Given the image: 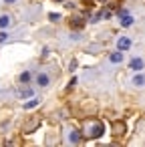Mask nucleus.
Wrapping results in <instances>:
<instances>
[{
  "instance_id": "obj_1",
  "label": "nucleus",
  "mask_w": 145,
  "mask_h": 147,
  "mask_svg": "<svg viewBox=\"0 0 145 147\" xmlns=\"http://www.w3.org/2000/svg\"><path fill=\"white\" fill-rule=\"evenodd\" d=\"M103 133H105V123H101V121H95L87 127V137L89 139H99V137H103Z\"/></svg>"
},
{
  "instance_id": "obj_2",
  "label": "nucleus",
  "mask_w": 145,
  "mask_h": 147,
  "mask_svg": "<svg viewBox=\"0 0 145 147\" xmlns=\"http://www.w3.org/2000/svg\"><path fill=\"white\" fill-rule=\"evenodd\" d=\"M133 47V40H131V36H119L117 38V51H129Z\"/></svg>"
},
{
  "instance_id": "obj_3",
  "label": "nucleus",
  "mask_w": 145,
  "mask_h": 147,
  "mask_svg": "<svg viewBox=\"0 0 145 147\" xmlns=\"http://www.w3.org/2000/svg\"><path fill=\"white\" fill-rule=\"evenodd\" d=\"M129 69H131L133 73H139V71L145 69V61H143L141 57H133V59L129 61Z\"/></svg>"
},
{
  "instance_id": "obj_4",
  "label": "nucleus",
  "mask_w": 145,
  "mask_h": 147,
  "mask_svg": "<svg viewBox=\"0 0 145 147\" xmlns=\"http://www.w3.org/2000/svg\"><path fill=\"white\" fill-rule=\"evenodd\" d=\"M34 83H36V87H49L51 85V77L47 75V73H38L36 77H34Z\"/></svg>"
},
{
  "instance_id": "obj_5",
  "label": "nucleus",
  "mask_w": 145,
  "mask_h": 147,
  "mask_svg": "<svg viewBox=\"0 0 145 147\" xmlns=\"http://www.w3.org/2000/svg\"><path fill=\"white\" fill-rule=\"evenodd\" d=\"M16 95H18V99H30V97L34 95V89L28 87V85H22V87L16 91Z\"/></svg>"
},
{
  "instance_id": "obj_6",
  "label": "nucleus",
  "mask_w": 145,
  "mask_h": 147,
  "mask_svg": "<svg viewBox=\"0 0 145 147\" xmlns=\"http://www.w3.org/2000/svg\"><path fill=\"white\" fill-rule=\"evenodd\" d=\"M133 22H135V18L127 12V14H121L119 16V24L123 26V28H129V26H133Z\"/></svg>"
},
{
  "instance_id": "obj_7",
  "label": "nucleus",
  "mask_w": 145,
  "mask_h": 147,
  "mask_svg": "<svg viewBox=\"0 0 145 147\" xmlns=\"http://www.w3.org/2000/svg\"><path fill=\"white\" fill-rule=\"evenodd\" d=\"M38 105H40V97H34V95H32V97H30V99L22 105V109H24V111H30V109L38 107Z\"/></svg>"
},
{
  "instance_id": "obj_8",
  "label": "nucleus",
  "mask_w": 145,
  "mask_h": 147,
  "mask_svg": "<svg viewBox=\"0 0 145 147\" xmlns=\"http://www.w3.org/2000/svg\"><path fill=\"white\" fill-rule=\"evenodd\" d=\"M69 141H71L73 145H77V143H81V141H83V133H81V131H77V129H73V131H69Z\"/></svg>"
},
{
  "instance_id": "obj_9",
  "label": "nucleus",
  "mask_w": 145,
  "mask_h": 147,
  "mask_svg": "<svg viewBox=\"0 0 145 147\" xmlns=\"http://www.w3.org/2000/svg\"><path fill=\"white\" fill-rule=\"evenodd\" d=\"M131 85H133V87H139V89H141V87H145V75L139 71V73L131 79Z\"/></svg>"
},
{
  "instance_id": "obj_10",
  "label": "nucleus",
  "mask_w": 145,
  "mask_h": 147,
  "mask_svg": "<svg viewBox=\"0 0 145 147\" xmlns=\"http://www.w3.org/2000/svg\"><path fill=\"white\" fill-rule=\"evenodd\" d=\"M12 24V16L10 14H0V30H6Z\"/></svg>"
},
{
  "instance_id": "obj_11",
  "label": "nucleus",
  "mask_w": 145,
  "mask_h": 147,
  "mask_svg": "<svg viewBox=\"0 0 145 147\" xmlns=\"http://www.w3.org/2000/svg\"><path fill=\"white\" fill-rule=\"evenodd\" d=\"M85 24H87V22H85L81 16H73V18H71V26H73L75 30H83V28H85Z\"/></svg>"
},
{
  "instance_id": "obj_12",
  "label": "nucleus",
  "mask_w": 145,
  "mask_h": 147,
  "mask_svg": "<svg viewBox=\"0 0 145 147\" xmlns=\"http://www.w3.org/2000/svg\"><path fill=\"white\" fill-rule=\"evenodd\" d=\"M109 63H113V65L123 63V51H115V53H111V55H109Z\"/></svg>"
},
{
  "instance_id": "obj_13",
  "label": "nucleus",
  "mask_w": 145,
  "mask_h": 147,
  "mask_svg": "<svg viewBox=\"0 0 145 147\" xmlns=\"http://www.w3.org/2000/svg\"><path fill=\"white\" fill-rule=\"evenodd\" d=\"M30 81H32V73H30V71L20 73V77H18V83H20V85H28Z\"/></svg>"
},
{
  "instance_id": "obj_14",
  "label": "nucleus",
  "mask_w": 145,
  "mask_h": 147,
  "mask_svg": "<svg viewBox=\"0 0 145 147\" xmlns=\"http://www.w3.org/2000/svg\"><path fill=\"white\" fill-rule=\"evenodd\" d=\"M36 127H38V119L34 117V119H30V121H28V125L24 127V133H30V131H32V129H36Z\"/></svg>"
},
{
  "instance_id": "obj_15",
  "label": "nucleus",
  "mask_w": 145,
  "mask_h": 147,
  "mask_svg": "<svg viewBox=\"0 0 145 147\" xmlns=\"http://www.w3.org/2000/svg\"><path fill=\"white\" fill-rule=\"evenodd\" d=\"M113 131H115V135H123L125 133V125L121 121H117V123H113Z\"/></svg>"
},
{
  "instance_id": "obj_16",
  "label": "nucleus",
  "mask_w": 145,
  "mask_h": 147,
  "mask_svg": "<svg viewBox=\"0 0 145 147\" xmlns=\"http://www.w3.org/2000/svg\"><path fill=\"white\" fill-rule=\"evenodd\" d=\"M101 20H103V10H99L91 16V22H101Z\"/></svg>"
},
{
  "instance_id": "obj_17",
  "label": "nucleus",
  "mask_w": 145,
  "mask_h": 147,
  "mask_svg": "<svg viewBox=\"0 0 145 147\" xmlns=\"http://www.w3.org/2000/svg\"><path fill=\"white\" fill-rule=\"evenodd\" d=\"M8 36H10V34H8L6 30H0V45L6 42V40H8Z\"/></svg>"
},
{
  "instance_id": "obj_18",
  "label": "nucleus",
  "mask_w": 145,
  "mask_h": 147,
  "mask_svg": "<svg viewBox=\"0 0 145 147\" xmlns=\"http://www.w3.org/2000/svg\"><path fill=\"white\" fill-rule=\"evenodd\" d=\"M49 18H51L53 22H59V20H61V14H59V12H51V14H49Z\"/></svg>"
},
{
  "instance_id": "obj_19",
  "label": "nucleus",
  "mask_w": 145,
  "mask_h": 147,
  "mask_svg": "<svg viewBox=\"0 0 145 147\" xmlns=\"http://www.w3.org/2000/svg\"><path fill=\"white\" fill-rule=\"evenodd\" d=\"M75 85H77V77H73V79L69 81V85H67V91H71V89H75Z\"/></svg>"
},
{
  "instance_id": "obj_20",
  "label": "nucleus",
  "mask_w": 145,
  "mask_h": 147,
  "mask_svg": "<svg viewBox=\"0 0 145 147\" xmlns=\"http://www.w3.org/2000/svg\"><path fill=\"white\" fill-rule=\"evenodd\" d=\"M69 71H71V73H75V71H77V61H71V65H69Z\"/></svg>"
},
{
  "instance_id": "obj_21",
  "label": "nucleus",
  "mask_w": 145,
  "mask_h": 147,
  "mask_svg": "<svg viewBox=\"0 0 145 147\" xmlns=\"http://www.w3.org/2000/svg\"><path fill=\"white\" fill-rule=\"evenodd\" d=\"M4 4H14V2H18V0H2Z\"/></svg>"
},
{
  "instance_id": "obj_22",
  "label": "nucleus",
  "mask_w": 145,
  "mask_h": 147,
  "mask_svg": "<svg viewBox=\"0 0 145 147\" xmlns=\"http://www.w3.org/2000/svg\"><path fill=\"white\" fill-rule=\"evenodd\" d=\"M57 2H65V0H57Z\"/></svg>"
}]
</instances>
